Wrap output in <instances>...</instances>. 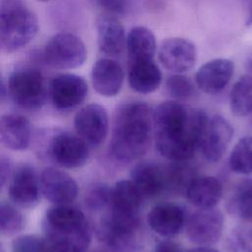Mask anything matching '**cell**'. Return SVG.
Returning <instances> with one entry per match:
<instances>
[{"label": "cell", "mask_w": 252, "mask_h": 252, "mask_svg": "<svg viewBox=\"0 0 252 252\" xmlns=\"http://www.w3.org/2000/svg\"><path fill=\"white\" fill-rule=\"evenodd\" d=\"M208 119L203 110L186 107L176 100L159 103L153 111L155 143L158 153L171 161L189 159L198 148Z\"/></svg>", "instance_id": "1"}, {"label": "cell", "mask_w": 252, "mask_h": 252, "mask_svg": "<svg viewBox=\"0 0 252 252\" xmlns=\"http://www.w3.org/2000/svg\"><path fill=\"white\" fill-rule=\"evenodd\" d=\"M153 127V110L142 101L121 104L115 111L110 152L122 162L141 158L147 151Z\"/></svg>", "instance_id": "2"}, {"label": "cell", "mask_w": 252, "mask_h": 252, "mask_svg": "<svg viewBox=\"0 0 252 252\" xmlns=\"http://www.w3.org/2000/svg\"><path fill=\"white\" fill-rule=\"evenodd\" d=\"M42 226L44 240L51 252H85L91 243V228L86 216L70 204L50 208Z\"/></svg>", "instance_id": "3"}, {"label": "cell", "mask_w": 252, "mask_h": 252, "mask_svg": "<svg viewBox=\"0 0 252 252\" xmlns=\"http://www.w3.org/2000/svg\"><path fill=\"white\" fill-rule=\"evenodd\" d=\"M38 32L36 15L25 0H0V48L12 53L27 46Z\"/></svg>", "instance_id": "4"}, {"label": "cell", "mask_w": 252, "mask_h": 252, "mask_svg": "<svg viewBox=\"0 0 252 252\" xmlns=\"http://www.w3.org/2000/svg\"><path fill=\"white\" fill-rule=\"evenodd\" d=\"M8 94L22 108L35 110L46 101L47 86L40 70L34 67H22L13 71L8 80Z\"/></svg>", "instance_id": "5"}, {"label": "cell", "mask_w": 252, "mask_h": 252, "mask_svg": "<svg viewBox=\"0 0 252 252\" xmlns=\"http://www.w3.org/2000/svg\"><path fill=\"white\" fill-rule=\"evenodd\" d=\"M87 57L88 50L83 40L70 32L54 34L42 51L43 61L59 70L79 68L86 62Z\"/></svg>", "instance_id": "6"}, {"label": "cell", "mask_w": 252, "mask_h": 252, "mask_svg": "<svg viewBox=\"0 0 252 252\" xmlns=\"http://www.w3.org/2000/svg\"><path fill=\"white\" fill-rule=\"evenodd\" d=\"M223 216L216 207L198 209L188 219L186 231L191 242L198 246L217 243L222 233Z\"/></svg>", "instance_id": "7"}, {"label": "cell", "mask_w": 252, "mask_h": 252, "mask_svg": "<svg viewBox=\"0 0 252 252\" xmlns=\"http://www.w3.org/2000/svg\"><path fill=\"white\" fill-rule=\"evenodd\" d=\"M48 94L55 108L70 110L85 100L88 94V84L79 75L72 73L58 74L50 81Z\"/></svg>", "instance_id": "8"}, {"label": "cell", "mask_w": 252, "mask_h": 252, "mask_svg": "<svg viewBox=\"0 0 252 252\" xmlns=\"http://www.w3.org/2000/svg\"><path fill=\"white\" fill-rule=\"evenodd\" d=\"M233 136L231 124L220 115H214L205 124L198 142L203 157L212 162L219 161Z\"/></svg>", "instance_id": "9"}, {"label": "cell", "mask_w": 252, "mask_h": 252, "mask_svg": "<svg viewBox=\"0 0 252 252\" xmlns=\"http://www.w3.org/2000/svg\"><path fill=\"white\" fill-rule=\"evenodd\" d=\"M50 158L65 168H77L89 158L88 144L79 136L61 132L52 137L48 146Z\"/></svg>", "instance_id": "10"}, {"label": "cell", "mask_w": 252, "mask_h": 252, "mask_svg": "<svg viewBox=\"0 0 252 252\" xmlns=\"http://www.w3.org/2000/svg\"><path fill=\"white\" fill-rule=\"evenodd\" d=\"M74 126L79 137L88 145L99 146L105 140L108 131L107 112L97 103L87 104L77 112Z\"/></svg>", "instance_id": "11"}, {"label": "cell", "mask_w": 252, "mask_h": 252, "mask_svg": "<svg viewBox=\"0 0 252 252\" xmlns=\"http://www.w3.org/2000/svg\"><path fill=\"white\" fill-rule=\"evenodd\" d=\"M158 55L165 69L179 74L189 71L197 61L195 44L183 37L165 38L158 47Z\"/></svg>", "instance_id": "12"}, {"label": "cell", "mask_w": 252, "mask_h": 252, "mask_svg": "<svg viewBox=\"0 0 252 252\" xmlns=\"http://www.w3.org/2000/svg\"><path fill=\"white\" fill-rule=\"evenodd\" d=\"M39 177L29 163L20 164L14 171L9 185V197L20 207H34L40 196Z\"/></svg>", "instance_id": "13"}, {"label": "cell", "mask_w": 252, "mask_h": 252, "mask_svg": "<svg viewBox=\"0 0 252 252\" xmlns=\"http://www.w3.org/2000/svg\"><path fill=\"white\" fill-rule=\"evenodd\" d=\"M39 181L42 194L55 205H69L77 198L78 185L65 171L47 167L41 172Z\"/></svg>", "instance_id": "14"}, {"label": "cell", "mask_w": 252, "mask_h": 252, "mask_svg": "<svg viewBox=\"0 0 252 252\" xmlns=\"http://www.w3.org/2000/svg\"><path fill=\"white\" fill-rule=\"evenodd\" d=\"M234 71V64L226 58H215L204 63L196 72L197 87L207 94L220 93L229 83Z\"/></svg>", "instance_id": "15"}, {"label": "cell", "mask_w": 252, "mask_h": 252, "mask_svg": "<svg viewBox=\"0 0 252 252\" xmlns=\"http://www.w3.org/2000/svg\"><path fill=\"white\" fill-rule=\"evenodd\" d=\"M123 79V69L114 58H99L93 65L92 85L94 91L102 96L116 95L122 88Z\"/></svg>", "instance_id": "16"}, {"label": "cell", "mask_w": 252, "mask_h": 252, "mask_svg": "<svg viewBox=\"0 0 252 252\" xmlns=\"http://www.w3.org/2000/svg\"><path fill=\"white\" fill-rule=\"evenodd\" d=\"M97 46L106 57L117 58L126 47L125 30L120 20L108 14L100 16L96 21Z\"/></svg>", "instance_id": "17"}, {"label": "cell", "mask_w": 252, "mask_h": 252, "mask_svg": "<svg viewBox=\"0 0 252 252\" xmlns=\"http://www.w3.org/2000/svg\"><path fill=\"white\" fill-rule=\"evenodd\" d=\"M185 214L183 209L173 203H160L154 206L148 214L150 227L158 235L171 237L183 227Z\"/></svg>", "instance_id": "18"}, {"label": "cell", "mask_w": 252, "mask_h": 252, "mask_svg": "<svg viewBox=\"0 0 252 252\" xmlns=\"http://www.w3.org/2000/svg\"><path fill=\"white\" fill-rule=\"evenodd\" d=\"M142 195L131 180H120L110 191V215L124 219H138Z\"/></svg>", "instance_id": "19"}, {"label": "cell", "mask_w": 252, "mask_h": 252, "mask_svg": "<svg viewBox=\"0 0 252 252\" xmlns=\"http://www.w3.org/2000/svg\"><path fill=\"white\" fill-rule=\"evenodd\" d=\"M32 138V125L28 118L20 114L0 116V143L14 151L25 150Z\"/></svg>", "instance_id": "20"}, {"label": "cell", "mask_w": 252, "mask_h": 252, "mask_svg": "<svg viewBox=\"0 0 252 252\" xmlns=\"http://www.w3.org/2000/svg\"><path fill=\"white\" fill-rule=\"evenodd\" d=\"M142 197H154L166 188L165 167L151 161L136 164L131 172V179Z\"/></svg>", "instance_id": "21"}, {"label": "cell", "mask_w": 252, "mask_h": 252, "mask_svg": "<svg viewBox=\"0 0 252 252\" xmlns=\"http://www.w3.org/2000/svg\"><path fill=\"white\" fill-rule=\"evenodd\" d=\"M188 201L198 209L216 207L222 195V185L214 176L194 177L185 189Z\"/></svg>", "instance_id": "22"}, {"label": "cell", "mask_w": 252, "mask_h": 252, "mask_svg": "<svg viewBox=\"0 0 252 252\" xmlns=\"http://www.w3.org/2000/svg\"><path fill=\"white\" fill-rule=\"evenodd\" d=\"M161 81L162 73L154 60L129 63L128 83L134 92L151 94L158 89Z\"/></svg>", "instance_id": "23"}, {"label": "cell", "mask_w": 252, "mask_h": 252, "mask_svg": "<svg viewBox=\"0 0 252 252\" xmlns=\"http://www.w3.org/2000/svg\"><path fill=\"white\" fill-rule=\"evenodd\" d=\"M129 63L154 60L157 41L154 32L143 26L133 27L126 36Z\"/></svg>", "instance_id": "24"}, {"label": "cell", "mask_w": 252, "mask_h": 252, "mask_svg": "<svg viewBox=\"0 0 252 252\" xmlns=\"http://www.w3.org/2000/svg\"><path fill=\"white\" fill-rule=\"evenodd\" d=\"M226 210L231 216L252 221V178L242 180L230 194Z\"/></svg>", "instance_id": "25"}, {"label": "cell", "mask_w": 252, "mask_h": 252, "mask_svg": "<svg viewBox=\"0 0 252 252\" xmlns=\"http://www.w3.org/2000/svg\"><path fill=\"white\" fill-rule=\"evenodd\" d=\"M230 110L240 117L252 114V74L241 76L229 94Z\"/></svg>", "instance_id": "26"}, {"label": "cell", "mask_w": 252, "mask_h": 252, "mask_svg": "<svg viewBox=\"0 0 252 252\" xmlns=\"http://www.w3.org/2000/svg\"><path fill=\"white\" fill-rule=\"evenodd\" d=\"M228 165L235 173H252V136H245L235 144L229 155Z\"/></svg>", "instance_id": "27"}, {"label": "cell", "mask_w": 252, "mask_h": 252, "mask_svg": "<svg viewBox=\"0 0 252 252\" xmlns=\"http://www.w3.org/2000/svg\"><path fill=\"white\" fill-rule=\"evenodd\" d=\"M25 218L15 207L9 204H0V232L15 234L25 227Z\"/></svg>", "instance_id": "28"}, {"label": "cell", "mask_w": 252, "mask_h": 252, "mask_svg": "<svg viewBox=\"0 0 252 252\" xmlns=\"http://www.w3.org/2000/svg\"><path fill=\"white\" fill-rule=\"evenodd\" d=\"M165 89L168 94L176 99H185L192 96L194 86L192 81L179 73H174L167 77L165 81Z\"/></svg>", "instance_id": "29"}, {"label": "cell", "mask_w": 252, "mask_h": 252, "mask_svg": "<svg viewBox=\"0 0 252 252\" xmlns=\"http://www.w3.org/2000/svg\"><path fill=\"white\" fill-rule=\"evenodd\" d=\"M110 191L111 188H109L106 184L98 183L92 186L86 193V206L89 208V210L98 211L106 205H109Z\"/></svg>", "instance_id": "30"}, {"label": "cell", "mask_w": 252, "mask_h": 252, "mask_svg": "<svg viewBox=\"0 0 252 252\" xmlns=\"http://www.w3.org/2000/svg\"><path fill=\"white\" fill-rule=\"evenodd\" d=\"M12 252H51L46 241L35 235L17 237L12 243Z\"/></svg>", "instance_id": "31"}, {"label": "cell", "mask_w": 252, "mask_h": 252, "mask_svg": "<svg viewBox=\"0 0 252 252\" xmlns=\"http://www.w3.org/2000/svg\"><path fill=\"white\" fill-rule=\"evenodd\" d=\"M95 2L108 15L117 17L127 12L130 0H95Z\"/></svg>", "instance_id": "32"}, {"label": "cell", "mask_w": 252, "mask_h": 252, "mask_svg": "<svg viewBox=\"0 0 252 252\" xmlns=\"http://www.w3.org/2000/svg\"><path fill=\"white\" fill-rule=\"evenodd\" d=\"M12 169L11 161L6 157H0V190L10 176Z\"/></svg>", "instance_id": "33"}, {"label": "cell", "mask_w": 252, "mask_h": 252, "mask_svg": "<svg viewBox=\"0 0 252 252\" xmlns=\"http://www.w3.org/2000/svg\"><path fill=\"white\" fill-rule=\"evenodd\" d=\"M154 252H184V251L179 244L170 240H163L156 246Z\"/></svg>", "instance_id": "34"}, {"label": "cell", "mask_w": 252, "mask_h": 252, "mask_svg": "<svg viewBox=\"0 0 252 252\" xmlns=\"http://www.w3.org/2000/svg\"><path fill=\"white\" fill-rule=\"evenodd\" d=\"M7 95H8V88L4 83L2 77L0 76V104L3 101H5V99L7 98Z\"/></svg>", "instance_id": "35"}, {"label": "cell", "mask_w": 252, "mask_h": 252, "mask_svg": "<svg viewBox=\"0 0 252 252\" xmlns=\"http://www.w3.org/2000/svg\"><path fill=\"white\" fill-rule=\"evenodd\" d=\"M188 252H220V251H218V250H216V249H214L210 246H198L196 248L191 249Z\"/></svg>", "instance_id": "36"}, {"label": "cell", "mask_w": 252, "mask_h": 252, "mask_svg": "<svg viewBox=\"0 0 252 252\" xmlns=\"http://www.w3.org/2000/svg\"><path fill=\"white\" fill-rule=\"evenodd\" d=\"M246 68H247V70H248V71H250V73L252 74V56L247 60Z\"/></svg>", "instance_id": "37"}, {"label": "cell", "mask_w": 252, "mask_h": 252, "mask_svg": "<svg viewBox=\"0 0 252 252\" xmlns=\"http://www.w3.org/2000/svg\"><path fill=\"white\" fill-rule=\"evenodd\" d=\"M36 1H39V2H48L50 0H36Z\"/></svg>", "instance_id": "38"}, {"label": "cell", "mask_w": 252, "mask_h": 252, "mask_svg": "<svg viewBox=\"0 0 252 252\" xmlns=\"http://www.w3.org/2000/svg\"><path fill=\"white\" fill-rule=\"evenodd\" d=\"M0 252H3V249H2V247H1V244H0Z\"/></svg>", "instance_id": "39"}]
</instances>
